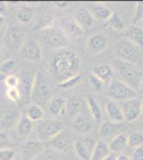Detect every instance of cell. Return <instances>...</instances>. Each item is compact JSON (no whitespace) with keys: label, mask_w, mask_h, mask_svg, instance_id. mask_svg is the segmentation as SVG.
I'll return each instance as SVG.
<instances>
[{"label":"cell","mask_w":143,"mask_h":160,"mask_svg":"<svg viewBox=\"0 0 143 160\" xmlns=\"http://www.w3.org/2000/svg\"><path fill=\"white\" fill-rule=\"evenodd\" d=\"M80 58L76 51L64 48L54 51L49 64V72L60 82L79 74Z\"/></svg>","instance_id":"obj_1"},{"label":"cell","mask_w":143,"mask_h":160,"mask_svg":"<svg viewBox=\"0 0 143 160\" xmlns=\"http://www.w3.org/2000/svg\"><path fill=\"white\" fill-rule=\"evenodd\" d=\"M110 65L113 69L114 75H116V79L121 80L135 91L140 90L143 81V71L138 68L136 64L113 58L110 60Z\"/></svg>","instance_id":"obj_2"},{"label":"cell","mask_w":143,"mask_h":160,"mask_svg":"<svg viewBox=\"0 0 143 160\" xmlns=\"http://www.w3.org/2000/svg\"><path fill=\"white\" fill-rule=\"evenodd\" d=\"M51 95H53V88L48 76L43 71H38L35 73L30 100H32L34 105L43 107L49 104L51 100Z\"/></svg>","instance_id":"obj_3"},{"label":"cell","mask_w":143,"mask_h":160,"mask_svg":"<svg viewBox=\"0 0 143 160\" xmlns=\"http://www.w3.org/2000/svg\"><path fill=\"white\" fill-rule=\"evenodd\" d=\"M41 40L44 45L51 50H60L67 48L69 38L61 28L53 27L47 30H43L40 33Z\"/></svg>","instance_id":"obj_4"},{"label":"cell","mask_w":143,"mask_h":160,"mask_svg":"<svg viewBox=\"0 0 143 160\" xmlns=\"http://www.w3.org/2000/svg\"><path fill=\"white\" fill-rule=\"evenodd\" d=\"M64 130V125L58 120H42L36 123L35 132L38 140L43 143H48L61 131Z\"/></svg>","instance_id":"obj_5"},{"label":"cell","mask_w":143,"mask_h":160,"mask_svg":"<svg viewBox=\"0 0 143 160\" xmlns=\"http://www.w3.org/2000/svg\"><path fill=\"white\" fill-rule=\"evenodd\" d=\"M107 95L109 98L114 102H124V100L135 98L137 97V93L134 89L128 87L121 80L114 78L112 81L109 83L107 89Z\"/></svg>","instance_id":"obj_6"},{"label":"cell","mask_w":143,"mask_h":160,"mask_svg":"<svg viewBox=\"0 0 143 160\" xmlns=\"http://www.w3.org/2000/svg\"><path fill=\"white\" fill-rule=\"evenodd\" d=\"M115 58L136 64L141 60V48L127 40L119 42L115 46Z\"/></svg>","instance_id":"obj_7"},{"label":"cell","mask_w":143,"mask_h":160,"mask_svg":"<svg viewBox=\"0 0 143 160\" xmlns=\"http://www.w3.org/2000/svg\"><path fill=\"white\" fill-rule=\"evenodd\" d=\"M141 102L142 100L137 96L119 102L126 122H134L141 117Z\"/></svg>","instance_id":"obj_8"},{"label":"cell","mask_w":143,"mask_h":160,"mask_svg":"<svg viewBox=\"0 0 143 160\" xmlns=\"http://www.w3.org/2000/svg\"><path fill=\"white\" fill-rule=\"evenodd\" d=\"M96 141L89 136H82L75 141L74 151L81 160H91Z\"/></svg>","instance_id":"obj_9"},{"label":"cell","mask_w":143,"mask_h":160,"mask_svg":"<svg viewBox=\"0 0 143 160\" xmlns=\"http://www.w3.org/2000/svg\"><path fill=\"white\" fill-rule=\"evenodd\" d=\"M20 56L26 61L38 62L42 59V47L38 41L34 38L25 41L23 47L20 48Z\"/></svg>","instance_id":"obj_10"},{"label":"cell","mask_w":143,"mask_h":160,"mask_svg":"<svg viewBox=\"0 0 143 160\" xmlns=\"http://www.w3.org/2000/svg\"><path fill=\"white\" fill-rule=\"evenodd\" d=\"M6 43L11 50H20L25 43V32L19 26L11 25L6 31Z\"/></svg>","instance_id":"obj_11"},{"label":"cell","mask_w":143,"mask_h":160,"mask_svg":"<svg viewBox=\"0 0 143 160\" xmlns=\"http://www.w3.org/2000/svg\"><path fill=\"white\" fill-rule=\"evenodd\" d=\"M45 151V143L41 141H26L22 146L20 151V159L22 160H33L38 157Z\"/></svg>","instance_id":"obj_12"},{"label":"cell","mask_w":143,"mask_h":160,"mask_svg":"<svg viewBox=\"0 0 143 160\" xmlns=\"http://www.w3.org/2000/svg\"><path fill=\"white\" fill-rule=\"evenodd\" d=\"M75 142L73 141L71 136L65 130L61 131L58 136H56L53 140L48 142V145L51 148L56 149L61 153H69L74 149Z\"/></svg>","instance_id":"obj_13"},{"label":"cell","mask_w":143,"mask_h":160,"mask_svg":"<svg viewBox=\"0 0 143 160\" xmlns=\"http://www.w3.org/2000/svg\"><path fill=\"white\" fill-rule=\"evenodd\" d=\"M108 47L107 37L103 33H95L88 38L85 43V49L90 55H97L103 52Z\"/></svg>","instance_id":"obj_14"},{"label":"cell","mask_w":143,"mask_h":160,"mask_svg":"<svg viewBox=\"0 0 143 160\" xmlns=\"http://www.w3.org/2000/svg\"><path fill=\"white\" fill-rule=\"evenodd\" d=\"M35 78V73L31 69H24L22 72L19 78V87L22 88L20 94L25 97L26 102H29L30 96H31V91H32L33 82H34Z\"/></svg>","instance_id":"obj_15"},{"label":"cell","mask_w":143,"mask_h":160,"mask_svg":"<svg viewBox=\"0 0 143 160\" xmlns=\"http://www.w3.org/2000/svg\"><path fill=\"white\" fill-rule=\"evenodd\" d=\"M73 19L81 30H87L94 24V17L85 8H79L73 14Z\"/></svg>","instance_id":"obj_16"},{"label":"cell","mask_w":143,"mask_h":160,"mask_svg":"<svg viewBox=\"0 0 143 160\" xmlns=\"http://www.w3.org/2000/svg\"><path fill=\"white\" fill-rule=\"evenodd\" d=\"M20 115H22V113L16 108L7 109L0 118V126L4 129H10V128L14 127V126L17 125Z\"/></svg>","instance_id":"obj_17"},{"label":"cell","mask_w":143,"mask_h":160,"mask_svg":"<svg viewBox=\"0 0 143 160\" xmlns=\"http://www.w3.org/2000/svg\"><path fill=\"white\" fill-rule=\"evenodd\" d=\"M124 37L127 41L131 42L138 46L139 48L143 49V28L138 25H131L125 30Z\"/></svg>","instance_id":"obj_18"},{"label":"cell","mask_w":143,"mask_h":160,"mask_svg":"<svg viewBox=\"0 0 143 160\" xmlns=\"http://www.w3.org/2000/svg\"><path fill=\"white\" fill-rule=\"evenodd\" d=\"M106 113L110 122L113 123H122L125 121L123 115V111H122L120 104L114 100H109L106 104Z\"/></svg>","instance_id":"obj_19"},{"label":"cell","mask_w":143,"mask_h":160,"mask_svg":"<svg viewBox=\"0 0 143 160\" xmlns=\"http://www.w3.org/2000/svg\"><path fill=\"white\" fill-rule=\"evenodd\" d=\"M122 129H123V125L121 123H113L110 121H106L100 126V136L103 138V140L106 138H114L115 136L122 133Z\"/></svg>","instance_id":"obj_20"},{"label":"cell","mask_w":143,"mask_h":160,"mask_svg":"<svg viewBox=\"0 0 143 160\" xmlns=\"http://www.w3.org/2000/svg\"><path fill=\"white\" fill-rule=\"evenodd\" d=\"M92 74L105 83H110L114 79V72L110 64H100L92 69Z\"/></svg>","instance_id":"obj_21"},{"label":"cell","mask_w":143,"mask_h":160,"mask_svg":"<svg viewBox=\"0 0 143 160\" xmlns=\"http://www.w3.org/2000/svg\"><path fill=\"white\" fill-rule=\"evenodd\" d=\"M88 10H89V12L92 14V16L94 17V19L104 20V22H107L109 19V17H110L113 13L109 9V7L105 6V4H101V3L90 4Z\"/></svg>","instance_id":"obj_22"},{"label":"cell","mask_w":143,"mask_h":160,"mask_svg":"<svg viewBox=\"0 0 143 160\" xmlns=\"http://www.w3.org/2000/svg\"><path fill=\"white\" fill-rule=\"evenodd\" d=\"M73 127H74V129L76 130L78 133L84 136L85 133H88L92 129L93 124H92V121H91L89 118H87L85 115H82L81 112H80L79 114H78L77 117H75L74 120H73Z\"/></svg>","instance_id":"obj_23"},{"label":"cell","mask_w":143,"mask_h":160,"mask_svg":"<svg viewBox=\"0 0 143 160\" xmlns=\"http://www.w3.org/2000/svg\"><path fill=\"white\" fill-rule=\"evenodd\" d=\"M33 128H34V126H33L32 121H31L26 114L20 115V118L16 125L17 135L22 139H25V138H27L28 136L31 135Z\"/></svg>","instance_id":"obj_24"},{"label":"cell","mask_w":143,"mask_h":160,"mask_svg":"<svg viewBox=\"0 0 143 160\" xmlns=\"http://www.w3.org/2000/svg\"><path fill=\"white\" fill-rule=\"evenodd\" d=\"M67 100L63 97H54L48 104V110L53 115H63L66 113Z\"/></svg>","instance_id":"obj_25"},{"label":"cell","mask_w":143,"mask_h":160,"mask_svg":"<svg viewBox=\"0 0 143 160\" xmlns=\"http://www.w3.org/2000/svg\"><path fill=\"white\" fill-rule=\"evenodd\" d=\"M110 153L111 152L109 148V144L105 140L100 139V140L96 141L91 160H104Z\"/></svg>","instance_id":"obj_26"},{"label":"cell","mask_w":143,"mask_h":160,"mask_svg":"<svg viewBox=\"0 0 143 160\" xmlns=\"http://www.w3.org/2000/svg\"><path fill=\"white\" fill-rule=\"evenodd\" d=\"M85 102H87V107L89 109L90 115L91 118H93V121L96 123H100L103 118V113H101V109L98 105V102H96L94 97H92L91 95L87 96V99H85Z\"/></svg>","instance_id":"obj_27"},{"label":"cell","mask_w":143,"mask_h":160,"mask_svg":"<svg viewBox=\"0 0 143 160\" xmlns=\"http://www.w3.org/2000/svg\"><path fill=\"white\" fill-rule=\"evenodd\" d=\"M126 146H128V144H127V136L124 135V133H120V135L115 136L114 138L111 139L110 143H109L110 152L114 154L122 153Z\"/></svg>","instance_id":"obj_28"},{"label":"cell","mask_w":143,"mask_h":160,"mask_svg":"<svg viewBox=\"0 0 143 160\" xmlns=\"http://www.w3.org/2000/svg\"><path fill=\"white\" fill-rule=\"evenodd\" d=\"M60 28L64 31V33H65L66 35H69V34L77 35L84 32V30L80 29L76 22H74V19H62L61 27Z\"/></svg>","instance_id":"obj_29"},{"label":"cell","mask_w":143,"mask_h":160,"mask_svg":"<svg viewBox=\"0 0 143 160\" xmlns=\"http://www.w3.org/2000/svg\"><path fill=\"white\" fill-rule=\"evenodd\" d=\"M28 118H30L32 122H40V121L43 120L44 118V110L41 106H38V105H34L32 104L31 106L28 107L27 111L25 113Z\"/></svg>","instance_id":"obj_30"},{"label":"cell","mask_w":143,"mask_h":160,"mask_svg":"<svg viewBox=\"0 0 143 160\" xmlns=\"http://www.w3.org/2000/svg\"><path fill=\"white\" fill-rule=\"evenodd\" d=\"M106 26L114 31H118V32H122L125 30V24L115 13H112V15L109 17V19L106 22Z\"/></svg>","instance_id":"obj_31"},{"label":"cell","mask_w":143,"mask_h":160,"mask_svg":"<svg viewBox=\"0 0 143 160\" xmlns=\"http://www.w3.org/2000/svg\"><path fill=\"white\" fill-rule=\"evenodd\" d=\"M34 17V11L30 7H22L17 12V19L23 24H29Z\"/></svg>","instance_id":"obj_32"},{"label":"cell","mask_w":143,"mask_h":160,"mask_svg":"<svg viewBox=\"0 0 143 160\" xmlns=\"http://www.w3.org/2000/svg\"><path fill=\"white\" fill-rule=\"evenodd\" d=\"M127 144L129 148H137L143 146V132L142 131H134L127 136Z\"/></svg>","instance_id":"obj_33"},{"label":"cell","mask_w":143,"mask_h":160,"mask_svg":"<svg viewBox=\"0 0 143 160\" xmlns=\"http://www.w3.org/2000/svg\"><path fill=\"white\" fill-rule=\"evenodd\" d=\"M66 112L71 118H74L81 112V102L78 99H72L67 102L66 105Z\"/></svg>","instance_id":"obj_34"},{"label":"cell","mask_w":143,"mask_h":160,"mask_svg":"<svg viewBox=\"0 0 143 160\" xmlns=\"http://www.w3.org/2000/svg\"><path fill=\"white\" fill-rule=\"evenodd\" d=\"M53 27H54V19L51 16H42L35 25V29L40 31L47 30Z\"/></svg>","instance_id":"obj_35"},{"label":"cell","mask_w":143,"mask_h":160,"mask_svg":"<svg viewBox=\"0 0 143 160\" xmlns=\"http://www.w3.org/2000/svg\"><path fill=\"white\" fill-rule=\"evenodd\" d=\"M81 78H82V76H81V74L79 73V74L75 75V76L71 77V78L64 80V81H62V82H60L59 87L62 88V89H64V90H71V89L75 88L78 83H79Z\"/></svg>","instance_id":"obj_36"},{"label":"cell","mask_w":143,"mask_h":160,"mask_svg":"<svg viewBox=\"0 0 143 160\" xmlns=\"http://www.w3.org/2000/svg\"><path fill=\"white\" fill-rule=\"evenodd\" d=\"M143 20V1L136 2L135 4L134 16H132V25H137Z\"/></svg>","instance_id":"obj_37"},{"label":"cell","mask_w":143,"mask_h":160,"mask_svg":"<svg viewBox=\"0 0 143 160\" xmlns=\"http://www.w3.org/2000/svg\"><path fill=\"white\" fill-rule=\"evenodd\" d=\"M6 96L10 102H14V104H19V102L22 100V94H20L19 89H8Z\"/></svg>","instance_id":"obj_38"},{"label":"cell","mask_w":143,"mask_h":160,"mask_svg":"<svg viewBox=\"0 0 143 160\" xmlns=\"http://www.w3.org/2000/svg\"><path fill=\"white\" fill-rule=\"evenodd\" d=\"M19 83V78L15 75H7L6 79H4V84L8 89H18Z\"/></svg>","instance_id":"obj_39"},{"label":"cell","mask_w":143,"mask_h":160,"mask_svg":"<svg viewBox=\"0 0 143 160\" xmlns=\"http://www.w3.org/2000/svg\"><path fill=\"white\" fill-rule=\"evenodd\" d=\"M89 82H90V86L93 89V91L98 93L103 90V86H104V82L101 81L93 74L89 75Z\"/></svg>","instance_id":"obj_40"},{"label":"cell","mask_w":143,"mask_h":160,"mask_svg":"<svg viewBox=\"0 0 143 160\" xmlns=\"http://www.w3.org/2000/svg\"><path fill=\"white\" fill-rule=\"evenodd\" d=\"M15 64L16 62L14 60H6L3 61L2 63H0V73L1 74H9L14 69Z\"/></svg>","instance_id":"obj_41"},{"label":"cell","mask_w":143,"mask_h":160,"mask_svg":"<svg viewBox=\"0 0 143 160\" xmlns=\"http://www.w3.org/2000/svg\"><path fill=\"white\" fill-rule=\"evenodd\" d=\"M16 153L12 148L0 149V160H14Z\"/></svg>","instance_id":"obj_42"},{"label":"cell","mask_w":143,"mask_h":160,"mask_svg":"<svg viewBox=\"0 0 143 160\" xmlns=\"http://www.w3.org/2000/svg\"><path fill=\"white\" fill-rule=\"evenodd\" d=\"M11 144L12 143L10 141L9 137L7 136V133L3 132V131H0V149L10 148Z\"/></svg>","instance_id":"obj_43"},{"label":"cell","mask_w":143,"mask_h":160,"mask_svg":"<svg viewBox=\"0 0 143 160\" xmlns=\"http://www.w3.org/2000/svg\"><path fill=\"white\" fill-rule=\"evenodd\" d=\"M131 160H143V146L134 149L131 154Z\"/></svg>","instance_id":"obj_44"},{"label":"cell","mask_w":143,"mask_h":160,"mask_svg":"<svg viewBox=\"0 0 143 160\" xmlns=\"http://www.w3.org/2000/svg\"><path fill=\"white\" fill-rule=\"evenodd\" d=\"M6 12H7V4H6V2L0 1V15L4 16Z\"/></svg>","instance_id":"obj_45"},{"label":"cell","mask_w":143,"mask_h":160,"mask_svg":"<svg viewBox=\"0 0 143 160\" xmlns=\"http://www.w3.org/2000/svg\"><path fill=\"white\" fill-rule=\"evenodd\" d=\"M116 160H131L130 157L126 154H120L116 156Z\"/></svg>","instance_id":"obj_46"},{"label":"cell","mask_w":143,"mask_h":160,"mask_svg":"<svg viewBox=\"0 0 143 160\" xmlns=\"http://www.w3.org/2000/svg\"><path fill=\"white\" fill-rule=\"evenodd\" d=\"M56 6L60 8V9H65V8L69 7V2H65V1H59L56 3Z\"/></svg>","instance_id":"obj_47"},{"label":"cell","mask_w":143,"mask_h":160,"mask_svg":"<svg viewBox=\"0 0 143 160\" xmlns=\"http://www.w3.org/2000/svg\"><path fill=\"white\" fill-rule=\"evenodd\" d=\"M116 156H118V155L116 154H114V153H110L108 155L107 157H106L105 159L104 160H116Z\"/></svg>","instance_id":"obj_48"},{"label":"cell","mask_w":143,"mask_h":160,"mask_svg":"<svg viewBox=\"0 0 143 160\" xmlns=\"http://www.w3.org/2000/svg\"><path fill=\"white\" fill-rule=\"evenodd\" d=\"M3 56H4L3 49H2V46H1V44H0V63H2V59H3Z\"/></svg>","instance_id":"obj_49"},{"label":"cell","mask_w":143,"mask_h":160,"mask_svg":"<svg viewBox=\"0 0 143 160\" xmlns=\"http://www.w3.org/2000/svg\"><path fill=\"white\" fill-rule=\"evenodd\" d=\"M44 160H60V159H58L57 157H54V156H47V157H45V158H44Z\"/></svg>","instance_id":"obj_50"},{"label":"cell","mask_w":143,"mask_h":160,"mask_svg":"<svg viewBox=\"0 0 143 160\" xmlns=\"http://www.w3.org/2000/svg\"><path fill=\"white\" fill-rule=\"evenodd\" d=\"M4 20H6V18H4V16L0 15V28H1V27H2V25L4 24Z\"/></svg>","instance_id":"obj_51"},{"label":"cell","mask_w":143,"mask_h":160,"mask_svg":"<svg viewBox=\"0 0 143 160\" xmlns=\"http://www.w3.org/2000/svg\"><path fill=\"white\" fill-rule=\"evenodd\" d=\"M141 117H143V100L141 102Z\"/></svg>","instance_id":"obj_52"},{"label":"cell","mask_w":143,"mask_h":160,"mask_svg":"<svg viewBox=\"0 0 143 160\" xmlns=\"http://www.w3.org/2000/svg\"><path fill=\"white\" fill-rule=\"evenodd\" d=\"M140 91H141V93L143 94V81H142V84H141V87H140Z\"/></svg>","instance_id":"obj_53"},{"label":"cell","mask_w":143,"mask_h":160,"mask_svg":"<svg viewBox=\"0 0 143 160\" xmlns=\"http://www.w3.org/2000/svg\"><path fill=\"white\" fill-rule=\"evenodd\" d=\"M142 22V24H143V20H142V22Z\"/></svg>","instance_id":"obj_54"}]
</instances>
